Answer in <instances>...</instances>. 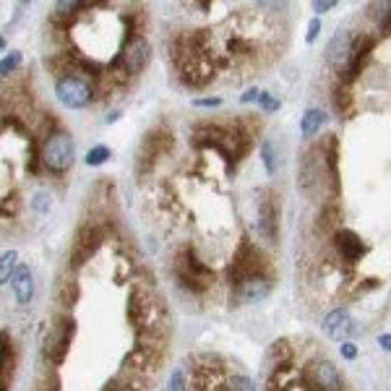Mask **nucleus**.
<instances>
[{"label":"nucleus","mask_w":391,"mask_h":391,"mask_svg":"<svg viewBox=\"0 0 391 391\" xmlns=\"http://www.w3.org/2000/svg\"><path fill=\"white\" fill-rule=\"evenodd\" d=\"M175 277L186 289L201 295L214 284V272L193 253V248H183L175 258Z\"/></svg>","instance_id":"1"},{"label":"nucleus","mask_w":391,"mask_h":391,"mask_svg":"<svg viewBox=\"0 0 391 391\" xmlns=\"http://www.w3.org/2000/svg\"><path fill=\"white\" fill-rule=\"evenodd\" d=\"M149 60H152V44L141 35L128 37L118 58L112 60V76H136L149 66Z\"/></svg>","instance_id":"2"},{"label":"nucleus","mask_w":391,"mask_h":391,"mask_svg":"<svg viewBox=\"0 0 391 391\" xmlns=\"http://www.w3.org/2000/svg\"><path fill=\"white\" fill-rule=\"evenodd\" d=\"M42 164L52 175H63V172H68L73 167V160H76V144H73V138L71 133L66 131H58V133H52L42 146Z\"/></svg>","instance_id":"3"},{"label":"nucleus","mask_w":391,"mask_h":391,"mask_svg":"<svg viewBox=\"0 0 391 391\" xmlns=\"http://www.w3.org/2000/svg\"><path fill=\"white\" fill-rule=\"evenodd\" d=\"M73 334H76V321L71 315H58L55 323L50 326L47 337H44V360H50L52 366H63V360H66L71 349V342H73Z\"/></svg>","instance_id":"4"},{"label":"nucleus","mask_w":391,"mask_h":391,"mask_svg":"<svg viewBox=\"0 0 391 391\" xmlns=\"http://www.w3.org/2000/svg\"><path fill=\"white\" fill-rule=\"evenodd\" d=\"M258 274H269L266 272L264 255H261V251H258L251 240L243 238L238 246V253H235V258H232V266H230L232 287L240 284L243 279H248V277H258Z\"/></svg>","instance_id":"5"},{"label":"nucleus","mask_w":391,"mask_h":391,"mask_svg":"<svg viewBox=\"0 0 391 391\" xmlns=\"http://www.w3.org/2000/svg\"><path fill=\"white\" fill-rule=\"evenodd\" d=\"M102 240H104V230L100 224H94V222L81 224L78 232L73 235V243H71V253H68L71 266H73V269H81V266L100 251Z\"/></svg>","instance_id":"6"},{"label":"nucleus","mask_w":391,"mask_h":391,"mask_svg":"<svg viewBox=\"0 0 391 391\" xmlns=\"http://www.w3.org/2000/svg\"><path fill=\"white\" fill-rule=\"evenodd\" d=\"M258 235L266 243H277L279 238V198L274 191H261L258 198Z\"/></svg>","instance_id":"7"},{"label":"nucleus","mask_w":391,"mask_h":391,"mask_svg":"<svg viewBox=\"0 0 391 391\" xmlns=\"http://www.w3.org/2000/svg\"><path fill=\"white\" fill-rule=\"evenodd\" d=\"M55 94H58L60 104H66L71 110H81L92 102V86L86 84L84 78L78 76H60L55 84Z\"/></svg>","instance_id":"8"},{"label":"nucleus","mask_w":391,"mask_h":391,"mask_svg":"<svg viewBox=\"0 0 391 391\" xmlns=\"http://www.w3.org/2000/svg\"><path fill=\"white\" fill-rule=\"evenodd\" d=\"M175 146V138L167 133V131H154V133H149V136L144 138V144H141V149H138V175H146V172L152 170V164L157 162V157L160 154H167Z\"/></svg>","instance_id":"9"},{"label":"nucleus","mask_w":391,"mask_h":391,"mask_svg":"<svg viewBox=\"0 0 391 391\" xmlns=\"http://www.w3.org/2000/svg\"><path fill=\"white\" fill-rule=\"evenodd\" d=\"M272 292V277L269 274H258V277H248L240 284L232 287V306H251V303H261L269 298Z\"/></svg>","instance_id":"10"},{"label":"nucleus","mask_w":391,"mask_h":391,"mask_svg":"<svg viewBox=\"0 0 391 391\" xmlns=\"http://www.w3.org/2000/svg\"><path fill=\"white\" fill-rule=\"evenodd\" d=\"M357 332H360V326L347 308H334L332 313H326L323 318V334L334 342H349Z\"/></svg>","instance_id":"11"},{"label":"nucleus","mask_w":391,"mask_h":391,"mask_svg":"<svg viewBox=\"0 0 391 391\" xmlns=\"http://www.w3.org/2000/svg\"><path fill=\"white\" fill-rule=\"evenodd\" d=\"M306 386L311 391H342V375L329 360H321L308 368Z\"/></svg>","instance_id":"12"},{"label":"nucleus","mask_w":391,"mask_h":391,"mask_svg":"<svg viewBox=\"0 0 391 391\" xmlns=\"http://www.w3.org/2000/svg\"><path fill=\"white\" fill-rule=\"evenodd\" d=\"M16 344L8 332H0V391H8L16 373Z\"/></svg>","instance_id":"13"},{"label":"nucleus","mask_w":391,"mask_h":391,"mask_svg":"<svg viewBox=\"0 0 391 391\" xmlns=\"http://www.w3.org/2000/svg\"><path fill=\"white\" fill-rule=\"evenodd\" d=\"M334 246L339 251V255L347 264H357L363 255H366V243L360 240V235L352 230H337L334 232Z\"/></svg>","instance_id":"14"},{"label":"nucleus","mask_w":391,"mask_h":391,"mask_svg":"<svg viewBox=\"0 0 391 391\" xmlns=\"http://www.w3.org/2000/svg\"><path fill=\"white\" fill-rule=\"evenodd\" d=\"M349 47H352V35L349 32H337L332 42L326 44V63L337 71H344L349 63Z\"/></svg>","instance_id":"15"},{"label":"nucleus","mask_w":391,"mask_h":391,"mask_svg":"<svg viewBox=\"0 0 391 391\" xmlns=\"http://www.w3.org/2000/svg\"><path fill=\"white\" fill-rule=\"evenodd\" d=\"M11 284H13L18 306H29L32 298H35V274H32V269L29 266H16V272L11 277Z\"/></svg>","instance_id":"16"},{"label":"nucleus","mask_w":391,"mask_h":391,"mask_svg":"<svg viewBox=\"0 0 391 391\" xmlns=\"http://www.w3.org/2000/svg\"><path fill=\"white\" fill-rule=\"evenodd\" d=\"M326 120H329L326 118V112L311 107V110H306L303 120H300V133H303V136H315V133L326 126Z\"/></svg>","instance_id":"17"},{"label":"nucleus","mask_w":391,"mask_h":391,"mask_svg":"<svg viewBox=\"0 0 391 391\" xmlns=\"http://www.w3.org/2000/svg\"><path fill=\"white\" fill-rule=\"evenodd\" d=\"M78 300V284L73 279H63L58 284V303H63L66 308L76 306Z\"/></svg>","instance_id":"18"},{"label":"nucleus","mask_w":391,"mask_h":391,"mask_svg":"<svg viewBox=\"0 0 391 391\" xmlns=\"http://www.w3.org/2000/svg\"><path fill=\"white\" fill-rule=\"evenodd\" d=\"M16 261H18L16 251H8V253L0 255V284L11 282V277H13V272H16Z\"/></svg>","instance_id":"19"},{"label":"nucleus","mask_w":391,"mask_h":391,"mask_svg":"<svg viewBox=\"0 0 391 391\" xmlns=\"http://www.w3.org/2000/svg\"><path fill=\"white\" fill-rule=\"evenodd\" d=\"M107 160H110V149H107V146H94V149H89V154H86V164H89V167H100V164H104Z\"/></svg>","instance_id":"20"},{"label":"nucleus","mask_w":391,"mask_h":391,"mask_svg":"<svg viewBox=\"0 0 391 391\" xmlns=\"http://www.w3.org/2000/svg\"><path fill=\"white\" fill-rule=\"evenodd\" d=\"M18 63H21V52H8L6 58L0 60V78H6L8 73L18 68Z\"/></svg>","instance_id":"21"},{"label":"nucleus","mask_w":391,"mask_h":391,"mask_svg":"<svg viewBox=\"0 0 391 391\" xmlns=\"http://www.w3.org/2000/svg\"><path fill=\"white\" fill-rule=\"evenodd\" d=\"M261 160H264V164H266V172L274 175V172H277V157H274L272 141H264V144H261Z\"/></svg>","instance_id":"22"},{"label":"nucleus","mask_w":391,"mask_h":391,"mask_svg":"<svg viewBox=\"0 0 391 391\" xmlns=\"http://www.w3.org/2000/svg\"><path fill=\"white\" fill-rule=\"evenodd\" d=\"M227 391H255L253 381L248 378L246 373H238V375H232L230 383H227Z\"/></svg>","instance_id":"23"},{"label":"nucleus","mask_w":391,"mask_h":391,"mask_svg":"<svg viewBox=\"0 0 391 391\" xmlns=\"http://www.w3.org/2000/svg\"><path fill=\"white\" fill-rule=\"evenodd\" d=\"M255 102L261 104V110H264V112H277V110L282 107L279 100H277V97H272L269 92H261V94H258V100H255Z\"/></svg>","instance_id":"24"},{"label":"nucleus","mask_w":391,"mask_h":391,"mask_svg":"<svg viewBox=\"0 0 391 391\" xmlns=\"http://www.w3.org/2000/svg\"><path fill=\"white\" fill-rule=\"evenodd\" d=\"M164 391H188L186 386V375H183V371L180 368H175L170 375V381H167V389Z\"/></svg>","instance_id":"25"},{"label":"nucleus","mask_w":391,"mask_h":391,"mask_svg":"<svg viewBox=\"0 0 391 391\" xmlns=\"http://www.w3.org/2000/svg\"><path fill=\"white\" fill-rule=\"evenodd\" d=\"M40 149H37V138H29V172L37 175L40 172Z\"/></svg>","instance_id":"26"},{"label":"nucleus","mask_w":391,"mask_h":391,"mask_svg":"<svg viewBox=\"0 0 391 391\" xmlns=\"http://www.w3.org/2000/svg\"><path fill=\"white\" fill-rule=\"evenodd\" d=\"M227 52H230V55H248V52H251V42L240 40V37H232L230 42H227Z\"/></svg>","instance_id":"27"},{"label":"nucleus","mask_w":391,"mask_h":391,"mask_svg":"<svg viewBox=\"0 0 391 391\" xmlns=\"http://www.w3.org/2000/svg\"><path fill=\"white\" fill-rule=\"evenodd\" d=\"M334 104H337V110L339 112H347L349 104H352V97H349V92L342 86V89H337V94H334Z\"/></svg>","instance_id":"28"},{"label":"nucleus","mask_w":391,"mask_h":391,"mask_svg":"<svg viewBox=\"0 0 391 391\" xmlns=\"http://www.w3.org/2000/svg\"><path fill=\"white\" fill-rule=\"evenodd\" d=\"M32 209H35L37 214H44L47 209H50V196L44 193V191L35 193V198H32Z\"/></svg>","instance_id":"29"},{"label":"nucleus","mask_w":391,"mask_h":391,"mask_svg":"<svg viewBox=\"0 0 391 391\" xmlns=\"http://www.w3.org/2000/svg\"><path fill=\"white\" fill-rule=\"evenodd\" d=\"M16 209H18V196L16 193H11L8 201H3V204H0V214H6V217H13Z\"/></svg>","instance_id":"30"},{"label":"nucleus","mask_w":391,"mask_h":391,"mask_svg":"<svg viewBox=\"0 0 391 391\" xmlns=\"http://www.w3.org/2000/svg\"><path fill=\"white\" fill-rule=\"evenodd\" d=\"M318 32H321V21H318V16L311 18V24H308V35H306V42L313 44L315 37H318Z\"/></svg>","instance_id":"31"},{"label":"nucleus","mask_w":391,"mask_h":391,"mask_svg":"<svg viewBox=\"0 0 391 391\" xmlns=\"http://www.w3.org/2000/svg\"><path fill=\"white\" fill-rule=\"evenodd\" d=\"M58 378L55 375H50V378H42V381L37 383V389L35 391H58Z\"/></svg>","instance_id":"32"},{"label":"nucleus","mask_w":391,"mask_h":391,"mask_svg":"<svg viewBox=\"0 0 391 391\" xmlns=\"http://www.w3.org/2000/svg\"><path fill=\"white\" fill-rule=\"evenodd\" d=\"M339 352H342V357H344V360H355V357H357V347L352 344V342H342Z\"/></svg>","instance_id":"33"},{"label":"nucleus","mask_w":391,"mask_h":391,"mask_svg":"<svg viewBox=\"0 0 391 391\" xmlns=\"http://www.w3.org/2000/svg\"><path fill=\"white\" fill-rule=\"evenodd\" d=\"M196 107H219L222 100L219 97H206V100H193Z\"/></svg>","instance_id":"34"},{"label":"nucleus","mask_w":391,"mask_h":391,"mask_svg":"<svg viewBox=\"0 0 391 391\" xmlns=\"http://www.w3.org/2000/svg\"><path fill=\"white\" fill-rule=\"evenodd\" d=\"M337 3L334 0H315L313 3V11H318V13H326V11H332Z\"/></svg>","instance_id":"35"},{"label":"nucleus","mask_w":391,"mask_h":391,"mask_svg":"<svg viewBox=\"0 0 391 391\" xmlns=\"http://www.w3.org/2000/svg\"><path fill=\"white\" fill-rule=\"evenodd\" d=\"M258 94H261V92H258V89H248V92L243 94V97H240V102H243V104L255 102V100H258Z\"/></svg>","instance_id":"36"},{"label":"nucleus","mask_w":391,"mask_h":391,"mask_svg":"<svg viewBox=\"0 0 391 391\" xmlns=\"http://www.w3.org/2000/svg\"><path fill=\"white\" fill-rule=\"evenodd\" d=\"M378 344H381V347L386 349V352H389V349H391V334H383L381 339H378Z\"/></svg>","instance_id":"37"},{"label":"nucleus","mask_w":391,"mask_h":391,"mask_svg":"<svg viewBox=\"0 0 391 391\" xmlns=\"http://www.w3.org/2000/svg\"><path fill=\"white\" fill-rule=\"evenodd\" d=\"M120 118V110H112L110 115H107V118H104V123H107V126H110V123H115V120Z\"/></svg>","instance_id":"38"},{"label":"nucleus","mask_w":391,"mask_h":391,"mask_svg":"<svg viewBox=\"0 0 391 391\" xmlns=\"http://www.w3.org/2000/svg\"><path fill=\"white\" fill-rule=\"evenodd\" d=\"M0 47H6V40H3V37H0Z\"/></svg>","instance_id":"39"}]
</instances>
